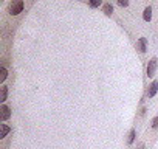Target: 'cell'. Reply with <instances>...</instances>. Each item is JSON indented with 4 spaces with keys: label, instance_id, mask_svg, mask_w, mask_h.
Listing matches in <instances>:
<instances>
[{
    "label": "cell",
    "instance_id": "cell-4",
    "mask_svg": "<svg viewBox=\"0 0 158 149\" xmlns=\"http://www.w3.org/2000/svg\"><path fill=\"white\" fill-rule=\"evenodd\" d=\"M136 50L139 53H146V50H147V39L146 37H139L136 40Z\"/></svg>",
    "mask_w": 158,
    "mask_h": 149
},
{
    "label": "cell",
    "instance_id": "cell-2",
    "mask_svg": "<svg viewBox=\"0 0 158 149\" xmlns=\"http://www.w3.org/2000/svg\"><path fill=\"white\" fill-rule=\"evenodd\" d=\"M156 65H158L156 57H152V59L149 61V64H147V68H146V71H147V76H149V78H153V76H155Z\"/></svg>",
    "mask_w": 158,
    "mask_h": 149
},
{
    "label": "cell",
    "instance_id": "cell-5",
    "mask_svg": "<svg viewBox=\"0 0 158 149\" xmlns=\"http://www.w3.org/2000/svg\"><path fill=\"white\" fill-rule=\"evenodd\" d=\"M156 92H158V81L155 79V81H152V84L149 86V90H147V96H149V98H153V96L156 95Z\"/></svg>",
    "mask_w": 158,
    "mask_h": 149
},
{
    "label": "cell",
    "instance_id": "cell-1",
    "mask_svg": "<svg viewBox=\"0 0 158 149\" xmlns=\"http://www.w3.org/2000/svg\"><path fill=\"white\" fill-rule=\"evenodd\" d=\"M8 11H10L11 16L20 14V13L23 11V0H13L11 5H10V8H8Z\"/></svg>",
    "mask_w": 158,
    "mask_h": 149
},
{
    "label": "cell",
    "instance_id": "cell-11",
    "mask_svg": "<svg viewBox=\"0 0 158 149\" xmlns=\"http://www.w3.org/2000/svg\"><path fill=\"white\" fill-rule=\"evenodd\" d=\"M6 98H8V87L6 86H2V98H0V101L5 103Z\"/></svg>",
    "mask_w": 158,
    "mask_h": 149
},
{
    "label": "cell",
    "instance_id": "cell-6",
    "mask_svg": "<svg viewBox=\"0 0 158 149\" xmlns=\"http://www.w3.org/2000/svg\"><path fill=\"white\" fill-rule=\"evenodd\" d=\"M102 13H104L106 16H112V14H113V6H112V3H106V5L102 6Z\"/></svg>",
    "mask_w": 158,
    "mask_h": 149
},
{
    "label": "cell",
    "instance_id": "cell-10",
    "mask_svg": "<svg viewBox=\"0 0 158 149\" xmlns=\"http://www.w3.org/2000/svg\"><path fill=\"white\" fill-rule=\"evenodd\" d=\"M6 78H8V70L5 67H2L0 68V83H3Z\"/></svg>",
    "mask_w": 158,
    "mask_h": 149
},
{
    "label": "cell",
    "instance_id": "cell-7",
    "mask_svg": "<svg viewBox=\"0 0 158 149\" xmlns=\"http://www.w3.org/2000/svg\"><path fill=\"white\" fill-rule=\"evenodd\" d=\"M143 19H144L146 22H150V19H152V8H150V6H147V8L144 10V13H143Z\"/></svg>",
    "mask_w": 158,
    "mask_h": 149
},
{
    "label": "cell",
    "instance_id": "cell-13",
    "mask_svg": "<svg viewBox=\"0 0 158 149\" xmlns=\"http://www.w3.org/2000/svg\"><path fill=\"white\" fill-rule=\"evenodd\" d=\"M119 6H129V0H118Z\"/></svg>",
    "mask_w": 158,
    "mask_h": 149
},
{
    "label": "cell",
    "instance_id": "cell-9",
    "mask_svg": "<svg viewBox=\"0 0 158 149\" xmlns=\"http://www.w3.org/2000/svg\"><path fill=\"white\" fill-rule=\"evenodd\" d=\"M0 127H2V134H0V138H5L8 134H10V126H6V124H0Z\"/></svg>",
    "mask_w": 158,
    "mask_h": 149
},
{
    "label": "cell",
    "instance_id": "cell-3",
    "mask_svg": "<svg viewBox=\"0 0 158 149\" xmlns=\"http://www.w3.org/2000/svg\"><path fill=\"white\" fill-rule=\"evenodd\" d=\"M10 118H11V109H10L6 104H3L2 107H0V120L6 121V120H10Z\"/></svg>",
    "mask_w": 158,
    "mask_h": 149
},
{
    "label": "cell",
    "instance_id": "cell-12",
    "mask_svg": "<svg viewBox=\"0 0 158 149\" xmlns=\"http://www.w3.org/2000/svg\"><path fill=\"white\" fill-rule=\"evenodd\" d=\"M102 3V0H90V6L92 8H98Z\"/></svg>",
    "mask_w": 158,
    "mask_h": 149
},
{
    "label": "cell",
    "instance_id": "cell-8",
    "mask_svg": "<svg viewBox=\"0 0 158 149\" xmlns=\"http://www.w3.org/2000/svg\"><path fill=\"white\" fill-rule=\"evenodd\" d=\"M135 135H136V130H135V129H130V132H129V135H127V144H129V146L133 144V141H135Z\"/></svg>",
    "mask_w": 158,
    "mask_h": 149
},
{
    "label": "cell",
    "instance_id": "cell-14",
    "mask_svg": "<svg viewBox=\"0 0 158 149\" xmlns=\"http://www.w3.org/2000/svg\"><path fill=\"white\" fill-rule=\"evenodd\" d=\"M152 127H153V129H158V117H155V118L152 120Z\"/></svg>",
    "mask_w": 158,
    "mask_h": 149
},
{
    "label": "cell",
    "instance_id": "cell-15",
    "mask_svg": "<svg viewBox=\"0 0 158 149\" xmlns=\"http://www.w3.org/2000/svg\"><path fill=\"white\" fill-rule=\"evenodd\" d=\"M144 147H146L144 143H139V144H138V149H144Z\"/></svg>",
    "mask_w": 158,
    "mask_h": 149
}]
</instances>
